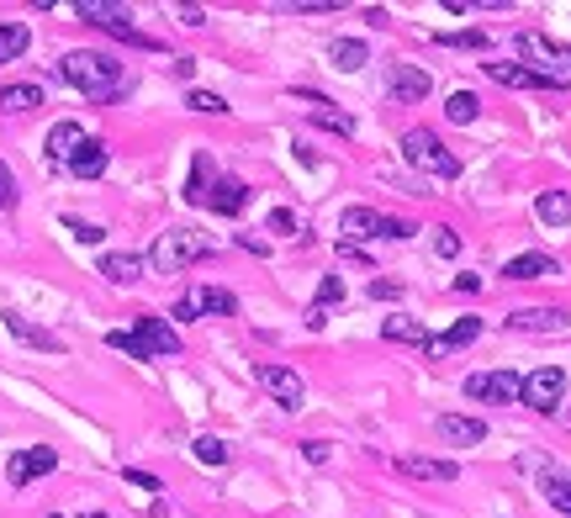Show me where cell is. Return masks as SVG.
Returning a JSON list of instances; mask_svg holds the SVG:
<instances>
[{
  "label": "cell",
  "instance_id": "obj_14",
  "mask_svg": "<svg viewBox=\"0 0 571 518\" xmlns=\"http://www.w3.org/2000/svg\"><path fill=\"white\" fill-rule=\"evenodd\" d=\"M297 96L312 101V111H307V122H312V127H323V133H339V138H355V127H360V122L349 117V111H339L328 96H312V90H297Z\"/></svg>",
  "mask_w": 571,
  "mask_h": 518
},
{
  "label": "cell",
  "instance_id": "obj_31",
  "mask_svg": "<svg viewBox=\"0 0 571 518\" xmlns=\"http://www.w3.org/2000/svg\"><path fill=\"white\" fill-rule=\"evenodd\" d=\"M27 43H32L27 22H0V64L22 59V53H27Z\"/></svg>",
  "mask_w": 571,
  "mask_h": 518
},
{
  "label": "cell",
  "instance_id": "obj_22",
  "mask_svg": "<svg viewBox=\"0 0 571 518\" xmlns=\"http://www.w3.org/2000/svg\"><path fill=\"white\" fill-rule=\"evenodd\" d=\"M386 85H392L397 101H423V96H429V74L413 69V64H392V69H386Z\"/></svg>",
  "mask_w": 571,
  "mask_h": 518
},
{
  "label": "cell",
  "instance_id": "obj_45",
  "mask_svg": "<svg viewBox=\"0 0 571 518\" xmlns=\"http://www.w3.org/2000/svg\"><path fill=\"white\" fill-rule=\"evenodd\" d=\"M455 291H466V296H471V291H482V275H471V270H466V275H455Z\"/></svg>",
  "mask_w": 571,
  "mask_h": 518
},
{
  "label": "cell",
  "instance_id": "obj_44",
  "mask_svg": "<svg viewBox=\"0 0 571 518\" xmlns=\"http://www.w3.org/2000/svg\"><path fill=\"white\" fill-rule=\"evenodd\" d=\"M127 481H133V487H143V492H159V476H149V471H127Z\"/></svg>",
  "mask_w": 571,
  "mask_h": 518
},
{
  "label": "cell",
  "instance_id": "obj_1",
  "mask_svg": "<svg viewBox=\"0 0 571 518\" xmlns=\"http://www.w3.org/2000/svg\"><path fill=\"white\" fill-rule=\"evenodd\" d=\"M59 80L85 90L90 101H112L122 90V64L112 53H96V48H69L59 59Z\"/></svg>",
  "mask_w": 571,
  "mask_h": 518
},
{
  "label": "cell",
  "instance_id": "obj_19",
  "mask_svg": "<svg viewBox=\"0 0 571 518\" xmlns=\"http://www.w3.org/2000/svg\"><path fill=\"white\" fill-rule=\"evenodd\" d=\"M439 439L445 444H482L487 439V423L482 418H466V413H439Z\"/></svg>",
  "mask_w": 571,
  "mask_h": 518
},
{
  "label": "cell",
  "instance_id": "obj_4",
  "mask_svg": "<svg viewBox=\"0 0 571 518\" xmlns=\"http://www.w3.org/2000/svg\"><path fill=\"white\" fill-rule=\"evenodd\" d=\"M339 233H344V244H360V238H413V222H397V217H381L376 207H349L339 217Z\"/></svg>",
  "mask_w": 571,
  "mask_h": 518
},
{
  "label": "cell",
  "instance_id": "obj_36",
  "mask_svg": "<svg viewBox=\"0 0 571 518\" xmlns=\"http://www.w3.org/2000/svg\"><path fill=\"white\" fill-rule=\"evenodd\" d=\"M16 201H22V185H16V175H11V164L0 159V212H11Z\"/></svg>",
  "mask_w": 571,
  "mask_h": 518
},
{
  "label": "cell",
  "instance_id": "obj_23",
  "mask_svg": "<svg viewBox=\"0 0 571 518\" xmlns=\"http://www.w3.org/2000/svg\"><path fill=\"white\" fill-rule=\"evenodd\" d=\"M143 270H149V259H138V254H106V259H101V275H106L112 286H138Z\"/></svg>",
  "mask_w": 571,
  "mask_h": 518
},
{
  "label": "cell",
  "instance_id": "obj_30",
  "mask_svg": "<svg viewBox=\"0 0 571 518\" xmlns=\"http://www.w3.org/2000/svg\"><path fill=\"white\" fill-rule=\"evenodd\" d=\"M381 339H392V344H429V328H423L418 318H386Z\"/></svg>",
  "mask_w": 571,
  "mask_h": 518
},
{
  "label": "cell",
  "instance_id": "obj_47",
  "mask_svg": "<svg viewBox=\"0 0 571 518\" xmlns=\"http://www.w3.org/2000/svg\"><path fill=\"white\" fill-rule=\"evenodd\" d=\"M180 22H186V27H201V22H207V11H201V6H180Z\"/></svg>",
  "mask_w": 571,
  "mask_h": 518
},
{
  "label": "cell",
  "instance_id": "obj_38",
  "mask_svg": "<svg viewBox=\"0 0 571 518\" xmlns=\"http://www.w3.org/2000/svg\"><path fill=\"white\" fill-rule=\"evenodd\" d=\"M186 106H191V111H207V117H223V111H228V101H223V96H212V90H191Z\"/></svg>",
  "mask_w": 571,
  "mask_h": 518
},
{
  "label": "cell",
  "instance_id": "obj_15",
  "mask_svg": "<svg viewBox=\"0 0 571 518\" xmlns=\"http://www.w3.org/2000/svg\"><path fill=\"white\" fill-rule=\"evenodd\" d=\"M566 323H571L566 307H519V312H508V328H519V333H561Z\"/></svg>",
  "mask_w": 571,
  "mask_h": 518
},
{
  "label": "cell",
  "instance_id": "obj_33",
  "mask_svg": "<svg viewBox=\"0 0 571 518\" xmlns=\"http://www.w3.org/2000/svg\"><path fill=\"white\" fill-rule=\"evenodd\" d=\"M445 111H450V122H460V127H466V122H476V117H482V101H476L471 90H455V96L445 101Z\"/></svg>",
  "mask_w": 571,
  "mask_h": 518
},
{
  "label": "cell",
  "instance_id": "obj_17",
  "mask_svg": "<svg viewBox=\"0 0 571 518\" xmlns=\"http://www.w3.org/2000/svg\"><path fill=\"white\" fill-rule=\"evenodd\" d=\"M471 339H482V318H460V323H450L445 333H439V339H429V344H423V355H429V360H445L450 349L471 344Z\"/></svg>",
  "mask_w": 571,
  "mask_h": 518
},
{
  "label": "cell",
  "instance_id": "obj_7",
  "mask_svg": "<svg viewBox=\"0 0 571 518\" xmlns=\"http://www.w3.org/2000/svg\"><path fill=\"white\" fill-rule=\"evenodd\" d=\"M561 397H566V370L561 365H540V370H529V376H524L519 402L534 407V413H556Z\"/></svg>",
  "mask_w": 571,
  "mask_h": 518
},
{
  "label": "cell",
  "instance_id": "obj_25",
  "mask_svg": "<svg viewBox=\"0 0 571 518\" xmlns=\"http://www.w3.org/2000/svg\"><path fill=\"white\" fill-rule=\"evenodd\" d=\"M534 217L545 228H571V191H540L534 196Z\"/></svg>",
  "mask_w": 571,
  "mask_h": 518
},
{
  "label": "cell",
  "instance_id": "obj_37",
  "mask_svg": "<svg viewBox=\"0 0 571 518\" xmlns=\"http://www.w3.org/2000/svg\"><path fill=\"white\" fill-rule=\"evenodd\" d=\"M339 302H344V281H339V275H323V286H318V302H312V307L334 312Z\"/></svg>",
  "mask_w": 571,
  "mask_h": 518
},
{
  "label": "cell",
  "instance_id": "obj_24",
  "mask_svg": "<svg viewBox=\"0 0 571 518\" xmlns=\"http://www.w3.org/2000/svg\"><path fill=\"white\" fill-rule=\"evenodd\" d=\"M508 281H545V275H561V265L550 254H519V259H508L503 265Z\"/></svg>",
  "mask_w": 571,
  "mask_h": 518
},
{
  "label": "cell",
  "instance_id": "obj_28",
  "mask_svg": "<svg viewBox=\"0 0 571 518\" xmlns=\"http://www.w3.org/2000/svg\"><path fill=\"white\" fill-rule=\"evenodd\" d=\"M43 106V85H0V111H38Z\"/></svg>",
  "mask_w": 571,
  "mask_h": 518
},
{
  "label": "cell",
  "instance_id": "obj_5",
  "mask_svg": "<svg viewBox=\"0 0 571 518\" xmlns=\"http://www.w3.org/2000/svg\"><path fill=\"white\" fill-rule=\"evenodd\" d=\"M75 16H80V22H90V27H101V32H112V37H122V43H133V48H159V37L138 32L133 22H127V11H122V6H101V0H80V6H75Z\"/></svg>",
  "mask_w": 571,
  "mask_h": 518
},
{
  "label": "cell",
  "instance_id": "obj_46",
  "mask_svg": "<svg viewBox=\"0 0 571 518\" xmlns=\"http://www.w3.org/2000/svg\"><path fill=\"white\" fill-rule=\"evenodd\" d=\"M371 296H381V302H392V296H402V286H397V281H376V286H371Z\"/></svg>",
  "mask_w": 571,
  "mask_h": 518
},
{
  "label": "cell",
  "instance_id": "obj_6",
  "mask_svg": "<svg viewBox=\"0 0 571 518\" xmlns=\"http://www.w3.org/2000/svg\"><path fill=\"white\" fill-rule=\"evenodd\" d=\"M212 312H217V318H233V312H238V296L223 291V286H191V291L175 302V318H180V323L212 318Z\"/></svg>",
  "mask_w": 571,
  "mask_h": 518
},
{
  "label": "cell",
  "instance_id": "obj_13",
  "mask_svg": "<svg viewBox=\"0 0 571 518\" xmlns=\"http://www.w3.org/2000/svg\"><path fill=\"white\" fill-rule=\"evenodd\" d=\"M53 466H59V450H53V444H32V450H16V455H11V487H27V481L48 476Z\"/></svg>",
  "mask_w": 571,
  "mask_h": 518
},
{
  "label": "cell",
  "instance_id": "obj_3",
  "mask_svg": "<svg viewBox=\"0 0 571 518\" xmlns=\"http://www.w3.org/2000/svg\"><path fill=\"white\" fill-rule=\"evenodd\" d=\"M402 159H408L413 170L439 175V180H455L460 175V159L450 154L445 143H439V133H429V127H408V133H402Z\"/></svg>",
  "mask_w": 571,
  "mask_h": 518
},
{
  "label": "cell",
  "instance_id": "obj_49",
  "mask_svg": "<svg viewBox=\"0 0 571 518\" xmlns=\"http://www.w3.org/2000/svg\"><path fill=\"white\" fill-rule=\"evenodd\" d=\"M48 518H59V513H48Z\"/></svg>",
  "mask_w": 571,
  "mask_h": 518
},
{
  "label": "cell",
  "instance_id": "obj_27",
  "mask_svg": "<svg viewBox=\"0 0 571 518\" xmlns=\"http://www.w3.org/2000/svg\"><path fill=\"white\" fill-rule=\"evenodd\" d=\"M328 64L344 69V74H355L360 64H371V53H365L360 37H334V43H328Z\"/></svg>",
  "mask_w": 571,
  "mask_h": 518
},
{
  "label": "cell",
  "instance_id": "obj_32",
  "mask_svg": "<svg viewBox=\"0 0 571 518\" xmlns=\"http://www.w3.org/2000/svg\"><path fill=\"white\" fill-rule=\"evenodd\" d=\"M207 191H212V159H207V154H196L191 180H186V201H201V207H207Z\"/></svg>",
  "mask_w": 571,
  "mask_h": 518
},
{
  "label": "cell",
  "instance_id": "obj_26",
  "mask_svg": "<svg viewBox=\"0 0 571 518\" xmlns=\"http://www.w3.org/2000/svg\"><path fill=\"white\" fill-rule=\"evenodd\" d=\"M80 143H85V127H80V122H53V133H48V159H53V164H69Z\"/></svg>",
  "mask_w": 571,
  "mask_h": 518
},
{
  "label": "cell",
  "instance_id": "obj_21",
  "mask_svg": "<svg viewBox=\"0 0 571 518\" xmlns=\"http://www.w3.org/2000/svg\"><path fill=\"white\" fill-rule=\"evenodd\" d=\"M397 471L413 476V481H460V466H455V460H429V455H402Z\"/></svg>",
  "mask_w": 571,
  "mask_h": 518
},
{
  "label": "cell",
  "instance_id": "obj_20",
  "mask_svg": "<svg viewBox=\"0 0 571 518\" xmlns=\"http://www.w3.org/2000/svg\"><path fill=\"white\" fill-rule=\"evenodd\" d=\"M0 318H6V328H11L22 344H32V349H48V355H64V339H59V333H48V328H38V323H27L22 312H11V307L0 312Z\"/></svg>",
  "mask_w": 571,
  "mask_h": 518
},
{
  "label": "cell",
  "instance_id": "obj_18",
  "mask_svg": "<svg viewBox=\"0 0 571 518\" xmlns=\"http://www.w3.org/2000/svg\"><path fill=\"white\" fill-rule=\"evenodd\" d=\"M106 164H112V148H106L101 138H85L75 148V159H69V175H80V180H101L106 175Z\"/></svg>",
  "mask_w": 571,
  "mask_h": 518
},
{
  "label": "cell",
  "instance_id": "obj_42",
  "mask_svg": "<svg viewBox=\"0 0 571 518\" xmlns=\"http://www.w3.org/2000/svg\"><path fill=\"white\" fill-rule=\"evenodd\" d=\"M106 344L122 349V355H133V360H143V355H138V344H133V333H106Z\"/></svg>",
  "mask_w": 571,
  "mask_h": 518
},
{
  "label": "cell",
  "instance_id": "obj_11",
  "mask_svg": "<svg viewBox=\"0 0 571 518\" xmlns=\"http://www.w3.org/2000/svg\"><path fill=\"white\" fill-rule=\"evenodd\" d=\"M487 80L508 85V90H566V80H556V74H540L529 64H508V59H487Z\"/></svg>",
  "mask_w": 571,
  "mask_h": 518
},
{
  "label": "cell",
  "instance_id": "obj_2",
  "mask_svg": "<svg viewBox=\"0 0 571 518\" xmlns=\"http://www.w3.org/2000/svg\"><path fill=\"white\" fill-rule=\"evenodd\" d=\"M207 254H212V238H201L196 228H170V233L154 238L149 265H154L159 275H180V270H191L196 259H207Z\"/></svg>",
  "mask_w": 571,
  "mask_h": 518
},
{
  "label": "cell",
  "instance_id": "obj_8",
  "mask_svg": "<svg viewBox=\"0 0 571 518\" xmlns=\"http://www.w3.org/2000/svg\"><path fill=\"white\" fill-rule=\"evenodd\" d=\"M519 53H524L529 69L540 64V74H556V80H566V69H571V48L556 43V37H545V32H519Z\"/></svg>",
  "mask_w": 571,
  "mask_h": 518
},
{
  "label": "cell",
  "instance_id": "obj_41",
  "mask_svg": "<svg viewBox=\"0 0 571 518\" xmlns=\"http://www.w3.org/2000/svg\"><path fill=\"white\" fill-rule=\"evenodd\" d=\"M434 254L439 259H455L460 254V233L455 228H434Z\"/></svg>",
  "mask_w": 571,
  "mask_h": 518
},
{
  "label": "cell",
  "instance_id": "obj_39",
  "mask_svg": "<svg viewBox=\"0 0 571 518\" xmlns=\"http://www.w3.org/2000/svg\"><path fill=\"white\" fill-rule=\"evenodd\" d=\"M64 228L75 233L80 244H101V238H106V228H101V222H85V217H64Z\"/></svg>",
  "mask_w": 571,
  "mask_h": 518
},
{
  "label": "cell",
  "instance_id": "obj_10",
  "mask_svg": "<svg viewBox=\"0 0 571 518\" xmlns=\"http://www.w3.org/2000/svg\"><path fill=\"white\" fill-rule=\"evenodd\" d=\"M254 376H260V386H265V392H270L275 402L286 407V413H297V407H302V397H307V386H302V376H297V370H291V365H275V360H260V365H254Z\"/></svg>",
  "mask_w": 571,
  "mask_h": 518
},
{
  "label": "cell",
  "instance_id": "obj_35",
  "mask_svg": "<svg viewBox=\"0 0 571 518\" xmlns=\"http://www.w3.org/2000/svg\"><path fill=\"white\" fill-rule=\"evenodd\" d=\"M196 460H207V466H223V460H228V444L217 439V434H201V439H196Z\"/></svg>",
  "mask_w": 571,
  "mask_h": 518
},
{
  "label": "cell",
  "instance_id": "obj_48",
  "mask_svg": "<svg viewBox=\"0 0 571 518\" xmlns=\"http://www.w3.org/2000/svg\"><path fill=\"white\" fill-rule=\"evenodd\" d=\"M85 518H106V513H85Z\"/></svg>",
  "mask_w": 571,
  "mask_h": 518
},
{
  "label": "cell",
  "instance_id": "obj_43",
  "mask_svg": "<svg viewBox=\"0 0 571 518\" xmlns=\"http://www.w3.org/2000/svg\"><path fill=\"white\" fill-rule=\"evenodd\" d=\"M302 455L312 460V466H323V460H328V444H323V439H302Z\"/></svg>",
  "mask_w": 571,
  "mask_h": 518
},
{
  "label": "cell",
  "instance_id": "obj_16",
  "mask_svg": "<svg viewBox=\"0 0 571 518\" xmlns=\"http://www.w3.org/2000/svg\"><path fill=\"white\" fill-rule=\"evenodd\" d=\"M249 185L244 180H233V175H223V180H212V191H207V207L212 212H223V217H238V212H244L249 207Z\"/></svg>",
  "mask_w": 571,
  "mask_h": 518
},
{
  "label": "cell",
  "instance_id": "obj_12",
  "mask_svg": "<svg viewBox=\"0 0 571 518\" xmlns=\"http://www.w3.org/2000/svg\"><path fill=\"white\" fill-rule=\"evenodd\" d=\"M133 344H138V355L143 360H154V355H180V333L154 318V312H143V318L133 323Z\"/></svg>",
  "mask_w": 571,
  "mask_h": 518
},
{
  "label": "cell",
  "instance_id": "obj_29",
  "mask_svg": "<svg viewBox=\"0 0 571 518\" xmlns=\"http://www.w3.org/2000/svg\"><path fill=\"white\" fill-rule=\"evenodd\" d=\"M540 492H545V503H550V508L571 518V476H566V471L550 466V471H545V481H540Z\"/></svg>",
  "mask_w": 571,
  "mask_h": 518
},
{
  "label": "cell",
  "instance_id": "obj_34",
  "mask_svg": "<svg viewBox=\"0 0 571 518\" xmlns=\"http://www.w3.org/2000/svg\"><path fill=\"white\" fill-rule=\"evenodd\" d=\"M439 48H455V53H487V32H439Z\"/></svg>",
  "mask_w": 571,
  "mask_h": 518
},
{
  "label": "cell",
  "instance_id": "obj_9",
  "mask_svg": "<svg viewBox=\"0 0 571 518\" xmlns=\"http://www.w3.org/2000/svg\"><path fill=\"white\" fill-rule=\"evenodd\" d=\"M519 392H524V376H513V370H476V376H466V397L492 402V407L519 402Z\"/></svg>",
  "mask_w": 571,
  "mask_h": 518
},
{
  "label": "cell",
  "instance_id": "obj_40",
  "mask_svg": "<svg viewBox=\"0 0 571 518\" xmlns=\"http://www.w3.org/2000/svg\"><path fill=\"white\" fill-rule=\"evenodd\" d=\"M265 228H270L275 238H291V233H297V212H286V207H275V212H270V222H265Z\"/></svg>",
  "mask_w": 571,
  "mask_h": 518
}]
</instances>
